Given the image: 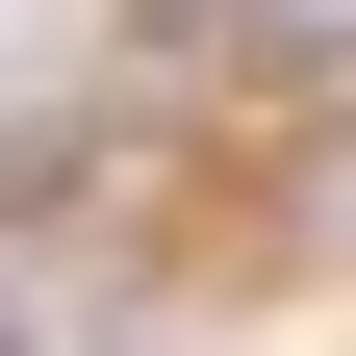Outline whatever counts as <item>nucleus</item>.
<instances>
[{
    "mask_svg": "<svg viewBox=\"0 0 356 356\" xmlns=\"http://www.w3.org/2000/svg\"><path fill=\"white\" fill-rule=\"evenodd\" d=\"M0 356H26V305H0Z\"/></svg>",
    "mask_w": 356,
    "mask_h": 356,
    "instance_id": "1",
    "label": "nucleus"
}]
</instances>
